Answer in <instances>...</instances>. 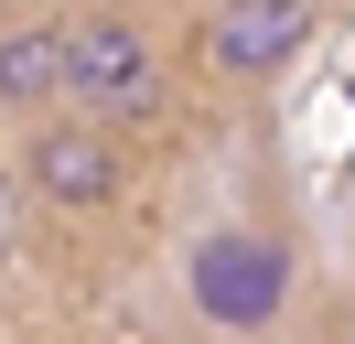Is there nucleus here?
<instances>
[{"label": "nucleus", "mask_w": 355, "mask_h": 344, "mask_svg": "<svg viewBox=\"0 0 355 344\" xmlns=\"http://www.w3.org/2000/svg\"><path fill=\"white\" fill-rule=\"evenodd\" d=\"M183 312L216 344H280L291 312H302V248L291 226H259V215H226L183 248Z\"/></svg>", "instance_id": "nucleus-1"}, {"label": "nucleus", "mask_w": 355, "mask_h": 344, "mask_svg": "<svg viewBox=\"0 0 355 344\" xmlns=\"http://www.w3.org/2000/svg\"><path fill=\"white\" fill-rule=\"evenodd\" d=\"M65 108L119 140H151L173 129L183 86H173V43L130 11V0H97V11H65Z\"/></svg>", "instance_id": "nucleus-2"}, {"label": "nucleus", "mask_w": 355, "mask_h": 344, "mask_svg": "<svg viewBox=\"0 0 355 344\" xmlns=\"http://www.w3.org/2000/svg\"><path fill=\"white\" fill-rule=\"evenodd\" d=\"M11 172H22V205L54 215V226H119L130 194H140V150L119 140V129L76 119V108L33 119L22 150H11Z\"/></svg>", "instance_id": "nucleus-3"}, {"label": "nucleus", "mask_w": 355, "mask_h": 344, "mask_svg": "<svg viewBox=\"0 0 355 344\" xmlns=\"http://www.w3.org/2000/svg\"><path fill=\"white\" fill-rule=\"evenodd\" d=\"M302 43H312V0H205L194 54L216 86H269L302 64Z\"/></svg>", "instance_id": "nucleus-4"}, {"label": "nucleus", "mask_w": 355, "mask_h": 344, "mask_svg": "<svg viewBox=\"0 0 355 344\" xmlns=\"http://www.w3.org/2000/svg\"><path fill=\"white\" fill-rule=\"evenodd\" d=\"M65 108V11H11L0 22V119H54Z\"/></svg>", "instance_id": "nucleus-5"}, {"label": "nucleus", "mask_w": 355, "mask_h": 344, "mask_svg": "<svg viewBox=\"0 0 355 344\" xmlns=\"http://www.w3.org/2000/svg\"><path fill=\"white\" fill-rule=\"evenodd\" d=\"M22 172H11V150H0V269H11V248H22Z\"/></svg>", "instance_id": "nucleus-6"}, {"label": "nucleus", "mask_w": 355, "mask_h": 344, "mask_svg": "<svg viewBox=\"0 0 355 344\" xmlns=\"http://www.w3.org/2000/svg\"><path fill=\"white\" fill-rule=\"evenodd\" d=\"M11 11H22V0H0V22H11Z\"/></svg>", "instance_id": "nucleus-7"}]
</instances>
